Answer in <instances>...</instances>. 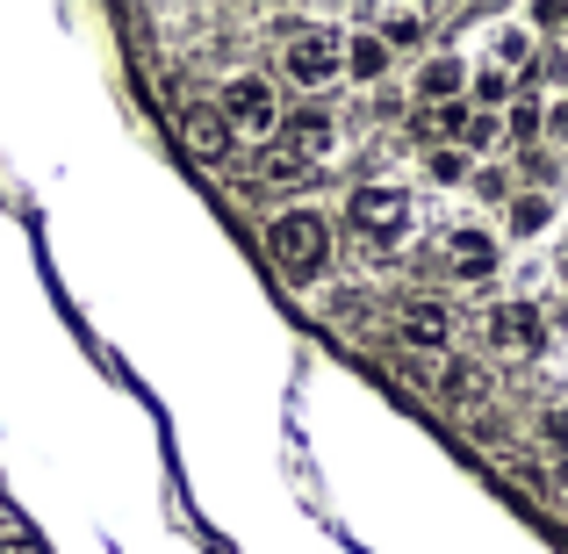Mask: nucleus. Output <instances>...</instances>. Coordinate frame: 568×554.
I'll return each instance as SVG.
<instances>
[{"label": "nucleus", "instance_id": "9", "mask_svg": "<svg viewBox=\"0 0 568 554\" xmlns=\"http://www.w3.org/2000/svg\"><path fill=\"white\" fill-rule=\"evenodd\" d=\"M497 238L483 231V223H460V231H446V274L454 281H489L497 274Z\"/></svg>", "mask_w": 568, "mask_h": 554}, {"label": "nucleus", "instance_id": "12", "mask_svg": "<svg viewBox=\"0 0 568 554\" xmlns=\"http://www.w3.org/2000/svg\"><path fill=\"white\" fill-rule=\"evenodd\" d=\"M504 223H511V238H540L547 223H555V194H511V202H504Z\"/></svg>", "mask_w": 568, "mask_h": 554}, {"label": "nucleus", "instance_id": "17", "mask_svg": "<svg viewBox=\"0 0 568 554\" xmlns=\"http://www.w3.org/2000/svg\"><path fill=\"white\" fill-rule=\"evenodd\" d=\"M540 440H547V454L568 461V403H555V411L540 417Z\"/></svg>", "mask_w": 568, "mask_h": 554}, {"label": "nucleus", "instance_id": "11", "mask_svg": "<svg viewBox=\"0 0 568 554\" xmlns=\"http://www.w3.org/2000/svg\"><path fill=\"white\" fill-rule=\"evenodd\" d=\"M439 396L454 403V411H475V403H489V367H483V361H446Z\"/></svg>", "mask_w": 568, "mask_h": 554}, {"label": "nucleus", "instance_id": "3", "mask_svg": "<svg viewBox=\"0 0 568 554\" xmlns=\"http://www.w3.org/2000/svg\"><path fill=\"white\" fill-rule=\"evenodd\" d=\"M216 115L231 123V138H237V130H245V138H266V130L281 123L274 72H231V80L216 87Z\"/></svg>", "mask_w": 568, "mask_h": 554}, {"label": "nucleus", "instance_id": "13", "mask_svg": "<svg viewBox=\"0 0 568 554\" xmlns=\"http://www.w3.org/2000/svg\"><path fill=\"white\" fill-rule=\"evenodd\" d=\"M346 80H361V87H382L388 80V51L367 37V29H361V37H346Z\"/></svg>", "mask_w": 568, "mask_h": 554}, {"label": "nucleus", "instance_id": "16", "mask_svg": "<svg viewBox=\"0 0 568 554\" xmlns=\"http://www.w3.org/2000/svg\"><path fill=\"white\" fill-rule=\"evenodd\" d=\"M504 138H511V144H540V101H511V115H504Z\"/></svg>", "mask_w": 568, "mask_h": 554}, {"label": "nucleus", "instance_id": "22", "mask_svg": "<svg viewBox=\"0 0 568 554\" xmlns=\"http://www.w3.org/2000/svg\"><path fill=\"white\" fill-rule=\"evenodd\" d=\"M540 29H555V37H568V8H540Z\"/></svg>", "mask_w": 568, "mask_h": 554}, {"label": "nucleus", "instance_id": "6", "mask_svg": "<svg viewBox=\"0 0 568 554\" xmlns=\"http://www.w3.org/2000/svg\"><path fill=\"white\" fill-rule=\"evenodd\" d=\"M483 339H489L497 353H518V361H526V353L547 346V318H540L532 303H497V310L483 318Z\"/></svg>", "mask_w": 568, "mask_h": 554}, {"label": "nucleus", "instance_id": "10", "mask_svg": "<svg viewBox=\"0 0 568 554\" xmlns=\"http://www.w3.org/2000/svg\"><path fill=\"white\" fill-rule=\"evenodd\" d=\"M410 94L425 101V109H446V101H460V94H468V58H454V51H432L425 66H417Z\"/></svg>", "mask_w": 568, "mask_h": 554}, {"label": "nucleus", "instance_id": "7", "mask_svg": "<svg viewBox=\"0 0 568 554\" xmlns=\"http://www.w3.org/2000/svg\"><path fill=\"white\" fill-rule=\"evenodd\" d=\"M396 339L417 353H446L454 346V310L439 303V295H410V303L396 310Z\"/></svg>", "mask_w": 568, "mask_h": 554}, {"label": "nucleus", "instance_id": "21", "mask_svg": "<svg viewBox=\"0 0 568 554\" xmlns=\"http://www.w3.org/2000/svg\"><path fill=\"white\" fill-rule=\"evenodd\" d=\"M504 469H511V475H518V483H526V490H547V469H532V454H511V461H504Z\"/></svg>", "mask_w": 568, "mask_h": 554}, {"label": "nucleus", "instance_id": "20", "mask_svg": "<svg viewBox=\"0 0 568 554\" xmlns=\"http://www.w3.org/2000/svg\"><path fill=\"white\" fill-rule=\"evenodd\" d=\"M475 194H483V202H511V181H504L497 167H483L475 173Z\"/></svg>", "mask_w": 568, "mask_h": 554}, {"label": "nucleus", "instance_id": "8", "mask_svg": "<svg viewBox=\"0 0 568 554\" xmlns=\"http://www.w3.org/2000/svg\"><path fill=\"white\" fill-rule=\"evenodd\" d=\"M181 144L202 159V167H223V159L237 152V138H231V123L216 115V101H187V109H181Z\"/></svg>", "mask_w": 568, "mask_h": 554}, {"label": "nucleus", "instance_id": "15", "mask_svg": "<svg viewBox=\"0 0 568 554\" xmlns=\"http://www.w3.org/2000/svg\"><path fill=\"white\" fill-rule=\"evenodd\" d=\"M425 173H432L439 188H460L475 167H468V152H454V144H432V152H425Z\"/></svg>", "mask_w": 568, "mask_h": 554}, {"label": "nucleus", "instance_id": "1", "mask_svg": "<svg viewBox=\"0 0 568 554\" xmlns=\"http://www.w3.org/2000/svg\"><path fill=\"white\" fill-rule=\"evenodd\" d=\"M266 260L288 281H317L332 266V216H317V209H274L266 216Z\"/></svg>", "mask_w": 568, "mask_h": 554}, {"label": "nucleus", "instance_id": "18", "mask_svg": "<svg viewBox=\"0 0 568 554\" xmlns=\"http://www.w3.org/2000/svg\"><path fill=\"white\" fill-rule=\"evenodd\" d=\"M475 101H483V109L511 101V80H504V72H475ZM475 101H468V109H475Z\"/></svg>", "mask_w": 568, "mask_h": 554}, {"label": "nucleus", "instance_id": "14", "mask_svg": "<svg viewBox=\"0 0 568 554\" xmlns=\"http://www.w3.org/2000/svg\"><path fill=\"white\" fill-rule=\"evenodd\" d=\"M367 37H375V43H382V51H388V58H396V51H410V43H425V14H410V8H396V14H382V22H375V29H367Z\"/></svg>", "mask_w": 568, "mask_h": 554}, {"label": "nucleus", "instance_id": "2", "mask_svg": "<svg viewBox=\"0 0 568 554\" xmlns=\"http://www.w3.org/2000/svg\"><path fill=\"white\" fill-rule=\"evenodd\" d=\"M338 72H346V37L338 29H295L288 51H281V80L303 87V94H324Z\"/></svg>", "mask_w": 568, "mask_h": 554}, {"label": "nucleus", "instance_id": "4", "mask_svg": "<svg viewBox=\"0 0 568 554\" xmlns=\"http://www.w3.org/2000/svg\"><path fill=\"white\" fill-rule=\"evenodd\" d=\"M346 223L367 245H403V231H410V194L388 188V181H361L346 194Z\"/></svg>", "mask_w": 568, "mask_h": 554}, {"label": "nucleus", "instance_id": "19", "mask_svg": "<svg viewBox=\"0 0 568 554\" xmlns=\"http://www.w3.org/2000/svg\"><path fill=\"white\" fill-rule=\"evenodd\" d=\"M540 138L568 144V101H547V109H540Z\"/></svg>", "mask_w": 568, "mask_h": 554}, {"label": "nucleus", "instance_id": "5", "mask_svg": "<svg viewBox=\"0 0 568 554\" xmlns=\"http://www.w3.org/2000/svg\"><path fill=\"white\" fill-rule=\"evenodd\" d=\"M274 152L288 159L295 173L303 167H317V159H332L338 152V115L332 109H317V101H303V109H281V123H274Z\"/></svg>", "mask_w": 568, "mask_h": 554}]
</instances>
